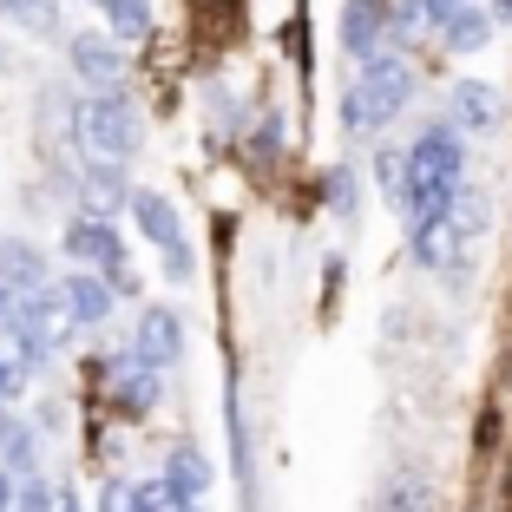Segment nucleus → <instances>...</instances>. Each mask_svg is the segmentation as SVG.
<instances>
[{"instance_id":"obj_21","label":"nucleus","mask_w":512,"mask_h":512,"mask_svg":"<svg viewBox=\"0 0 512 512\" xmlns=\"http://www.w3.org/2000/svg\"><path fill=\"white\" fill-rule=\"evenodd\" d=\"M14 512H53V493H46V480H33V473H27V486H14Z\"/></svg>"},{"instance_id":"obj_16","label":"nucleus","mask_w":512,"mask_h":512,"mask_svg":"<svg viewBox=\"0 0 512 512\" xmlns=\"http://www.w3.org/2000/svg\"><path fill=\"white\" fill-rule=\"evenodd\" d=\"M33 460H40V434H33V427H7V434H0V473L27 480Z\"/></svg>"},{"instance_id":"obj_6","label":"nucleus","mask_w":512,"mask_h":512,"mask_svg":"<svg viewBox=\"0 0 512 512\" xmlns=\"http://www.w3.org/2000/svg\"><path fill=\"white\" fill-rule=\"evenodd\" d=\"M132 217H138V230H145V237L165 250L171 283H184V276H191V250H184V224H178V211H171L158 191H132Z\"/></svg>"},{"instance_id":"obj_10","label":"nucleus","mask_w":512,"mask_h":512,"mask_svg":"<svg viewBox=\"0 0 512 512\" xmlns=\"http://www.w3.org/2000/svg\"><path fill=\"white\" fill-rule=\"evenodd\" d=\"M60 309H66L73 329H92V322L112 316V283L106 276H66L60 283Z\"/></svg>"},{"instance_id":"obj_2","label":"nucleus","mask_w":512,"mask_h":512,"mask_svg":"<svg viewBox=\"0 0 512 512\" xmlns=\"http://www.w3.org/2000/svg\"><path fill=\"white\" fill-rule=\"evenodd\" d=\"M460 184V138H453V125H434L427 138H414V151L401 158V204L414 224H427V217L447 204V191Z\"/></svg>"},{"instance_id":"obj_28","label":"nucleus","mask_w":512,"mask_h":512,"mask_svg":"<svg viewBox=\"0 0 512 512\" xmlns=\"http://www.w3.org/2000/svg\"><path fill=\"white\" fill-rule=\"evenodd\" d=\"M7 427H14V414H7V401H0V434H7Z\"/></svg>"},{"instance_id":"obj_7","label":"nucleus","mask_w":512,"mask_h":512,"mask_svg":"<svg viewBox=\"0 0 512 512\" xmlns=\"http://www.w3.org/2000/svg\"><path fill=\"white\" fill-rule=\"evenodd\" d=\"M66 60H73V73L86 79L92 92H112L125 79V53L106 33H73V40H66Z\"/></svg>"},{"instance_id":"obj_25","label":"nucleus","mask_w":512,"mask_h":512,"mask_svg":"<svg viewBox=\"0 0 512 512\" xmlns=\"http://www.w3.org/2000/svg\"><path fill=\"white\" fill-rule=\"evenodd\" d=\"M99 512H132V486H106V493H99Z\"/></svg>"},{"instance_id":"obj_12","label":"nucleus","mask_w":512,"mask_h":512,"mask_svg":"<svg viewBox=\"0 0 512 512\" xmlns=\"http://www.w3.org/2000/svg\"><path fill=\"white\" fill-rule=\"evenodd\" d=\"M112 388H119L125 414H145V407L158 401V368H145L138 355H112Z\"/></svg>"},{"instance_id":"obj_26","label":"nucleus","mask_w":512,"mask_h":512,"mask_svg":"<svg viewBox=\"0 0 512 512\" xmlns=\"http://www.w3.org/2000/svg\"><path fill=\"white\" fill-rule=\"evenodd\" d=\"M421 7H427V20H447L453 7H467V0H421Z\"/></svg>"},{"instance_id":"obj_27","label":"nucleus","mask_w":512,"mask_h":512,"mask_svg":"<svg viewBox=\"0 0 512 512\" xmlns=\"http://www.w3.org/2000/svg\"><path fill=\"white\" fill-rule=\"evenodd\" d=\"M0 512H14V473H0Z\"/></svg>"},{"instance_id":"obj_14","label":"nucleus","mask_w":512,"mask_h":512,"mask_svg":"<svg viewBox=\"0 0 512 512\" xmlns=\"http://www.w3.org/2000/svg\"><path fill=\"white\" fill-rule=\"evenodd\" d=\"M440 33H447V46H453V53H480V46H486V33H493V20H486V14H473V7H453V14L440 20Z\"/></svg>"},{"instance_id":"obj_19","label":"nucleus","mask_w":512,"mask_h":512,"mask_svg":"<svg viewBox=\"0 0 512 512\" xmlns=\"http://www.w3.org/2000/svg\"><path fill=\"white\" fill-rule=\"evenodd\" d=\"M0 14L33 27V33H60V7H53V0H0Z\"/></svg>"},{"instance_id":"obj_24","label":"nucleus","mask_w":512,"mask_h":512,"mask_svg":"<svg viewBox=\"0 0 512 512\" xmlns=\"http://www.w3.org/2000/svg\"><path fill=\"white\" fill-rule=\"evenodd\" d=\"M375 171H381V184H388V197H401V158H394V151H381Z\"/></svg>"},{"instance_id":"obj_15","label":"nucleus","mask_w":512,"mask_h":512,"mask_svg":"<svg viewBox=\"0 0 512 512\" xmlns=\"http://www.w3.org/2000/svg\"><path fill=\"white\" fill-rule=\"evenodd\" d=\"M165 486H171L178 499H197L204 486H211V467H204V460H197L191 447H178V453L165 460Z\"/></svg>"},{"instance_id":"obj_5","label":"nucleus","mask_w":512,"mask_h":512,"mask_svg":"<svg viewBox=\"0 0 512 512\" xmlns=\"http://www.w3.org/2000/svg\"><path fill=\"white\" fill-rule=\"evenodd\" d=\"M66 256H73V263H92L112 289H138L132 263H125V243L106 217H73V224H66Z\"/></svg>"},{"instance_id":"obj_13","label":"nucleus","mask_w":512,"mask_h":512,"mask_svg":"<svg viewBox=\"0 0 512 512\" xmlns=\"http://www.w3.org/2000/svg\"><path fill=\"white\" fill-rule=\"evenodd\" d=\"M0 283H14V289H40L46 283V250L27 237H7L0 243Z\"/></svg>"},{"instance_id":"obj_3","label":"nucleus","mask_w":512,"mask_h":512,"mask_svg":"<svg viewBox=\"0 0 512 512\" xmlns=\"http://www.w3.org/2000/svg\"><path fill=\"white\" fill-rule=\"evenodd\" d=\"M407 92H414V73H407L394 53H375V60H362V79H355L348 99H342V125L348 132H381V125L407 106Z\"/></svg>"},{"instance_id":"obj_17","label":"nucleus","mask_w":512,"mask_h":512,"mask_svg":"<svg viewBox=\"0 0 512 512\" xmlns=\"http://www.w3.org/2000/svg\"><path fill=\"white\" fill-rule=\"evenodd\" d=\"M106 7V20H112V40H145L151 33V7L145 0H99Z\"/></svg>"},{"instance_id":"obj_11","label":"nucleus","mask_w":512,"mask_h":512,"mask_svg":"<svg viewBox=\"0 0 512 512\" xmlns=\"http://www.w3.org/2000/svg\"><path fill=\"white\" fill-rule=\"evenodd\" d=\"M381 33H388V7H381V0H348L342 7V46L355 60H375Z\"/></svg>"},{"instance_id":"obj_8","label":"nucleus","mask_w":512,"mask_h":512,"mask_svg":"<svg viewBox=\"0 0 512 512\" xmlns=\"http://www.w3.org/2000/svg\"><path fill=\"white\" fill-rule=\"evenodd\" d=\"M132 355L145 368H171L184 355V322L171 316V309H145L138 316V342H132Z\"/></svg>"},{"instance_id":"obj_4","label":"nucleus","mask_w":512,"mask_h":512,"mask_svg":"<svg viewBox=\"0 0 512 512\" xmlns=\"http://www.w3.org/2000/svg\"><path fill=\"white\" fill-rule=\"evenodd\" d=\"M73 138L86 158H112V165H125L138 151V112L132 99H119V92H92V99H79L73 106Z\"/></svg>"},{"instance_id":"obj_9","label":"nucleus","mask_w":512,"mask_h":512,"mask_svg":"<svg viewBox=\"0 0 512 512\" xmlns=\"http://www.w3.org/2000/svg\"><path fill=\"white\" fill-rule=\"evenodd\" d=\"M447 125L453 132H493L499 125V92L486 86V79H460L447 99Z\"/></svg>"},{"instance_id":"obj_20","label":"nucleus","mask_w":512,"mask_h":512,"mask_svg":"<svg viewBox=\"0 0 512 512\" xmlns=\"http://www.w3.org/2000/svg\"><path fill=\"white\" fill-rule=\"evenodd\" d=\"M27 375L33 368L20 362V348H0V401H20V394H27Z\"/></svg>"},{"instance_id":"obj_18","label":"nucleus","mask_w":512,"mask_h":512,"mask_svg":"<svg viewBox=\"0 0 512 512\" xmlns=\"http://www.w3.org/2000/svg\"><path fill=\"white\" fill-rule=\"evenodd\" d=\"M388 512H434V486L421 473H394L388 486Z\"/></svg>"},{"instance_id":"obj_1","label":"nucleus","mask_w":512,"mask_h":512,"mask_svg":"<svg viewBox=\"0 0 512 512\" xmlns=\"http://www.w3.org/2000/svg\"><path fill=\"white\" fill-rule=\"evenodd\" d=\"M486 224H493V197L480 191V184H453L447 191V204H440L427 224H414V256H421L427 270H447L453 283L467 276V256H473V243L486 237Z\"/></svg>"},{"instance_id":"obj_23","label":"nucleus","mask_w":512,"mask_h":512,"mask_svg":"<svg viewBox=\"0 0 512 512\" xmlns=\"http://www.w3.org/2000/svg\"><path fill=\"white\" fill-rule=\"evenodd\" d=\"M388 27H401V33H421V27H427V7H421V0H401V7L388 14Z\"/></svg>"},{"instance_id":"obj_22","label":"nucleus","mask_w":512,"mask_h":512,"mask_svg":"<svg viewBox=\"0 0 512 512\" xmlns=\"http://www.w3.org/2000/svg\"><path fill=\"white\" fill-rule=\"evenodd\" d=\"M329 204L342 217H355V171H335V178H329Z\"/></svg>"}]
</instances>
